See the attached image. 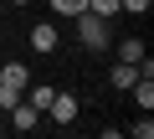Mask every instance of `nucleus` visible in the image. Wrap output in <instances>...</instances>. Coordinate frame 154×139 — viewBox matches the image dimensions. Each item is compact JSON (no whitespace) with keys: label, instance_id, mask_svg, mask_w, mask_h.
Returning <instances> with one entry per match:
<instances>
[{"label":"nucleus","instance_id":"1","mask_svg":"<svg viewBox=\"0 0 154 139\" xmlns=\"http://www.w3.org/2000/svg\"><path fill=\"white\" fill-rule=\"evenodd\" d=\"M72 31H77V41H82L88 52H103V46H113V21H108V16H93V11H82V16H72Z\"/></svg>","mask_w":154,"mask_h":139},{"label":"nucleus","instance_id":"2","mask_svg":"<svg viewBox=\"0 0 154 139\" xmlns=\"http://www.w3.org/2000/svg\"><path fill=\"white\" fill-rule=\"evenodd\" d=\"M57 46H62V31H57L51 21H36V26H31V52H41V57H51Z\"/></svg>","mask_w":154,"mask_h":139},{"label":"nucleus","instance_id":"3","mask_svg":"<svg viewBox=\"0 0 154 139\" xmlns=\"http://www.w3.org/2000/svg\"><path fill=\"white\" fill-rule=\"evenodd\" d=\"M77 93H51V103H46V113H51V124H72L77 118Z\"/></svg>","mask_w":154,"mask_h":139},{"label":"nucleus","instance_id":"4","mask_svg":"<svg viewBox=\"0 0 154 139\" xmlns=\"http://www.w3.org/2000/svg\"><path fill=\"white\" fill-rule=\"evenodd\" d=\"M108 83H113L118 93H128V88L139 83V67H134V62H113V67H108Z\"/></svg>","mask_w":154,"mask_h":139},{"label":"nucleus","instance_id":"5","mask_svg":"<svg viewBox=\"0 0 154 139\" xmlns=\"http://www.w3.org/2000/svg\"><path fill=\"white\" fill-rule=\"evenodd\" d=\"M11 124H16V129H21V134H26V129H36V124H41V108H31V103H26V98H21V103H16V108H11Z\"/></svg>","mask_w":154,"mask_h":139},{"label":"nucleus","instance_id":"6","mask_svg":"<svg viewBox=\"0 0 154 139\" xmlns=\"http://www.w3.org/2000/svg\"><path fill=\"white\" fill-rule=\"evenodd\" d=\"M113 41H118V62H134V67L144 62V41L139 36H113Z\"/></svg>","mask_w":154,"mask_h":139},{"label":"nucleus","instance_id":"7","mask_svg":"<svg viewBox=\"0 0 154 139\" xmlns=\"http://www.w3.org/2000/svg\"><path fill=\"white\" fill-rule=\"evenodd\" d=\"M128 93H134V103H139V108H144V113H149V108H154V83H149V77H139V83H134V88H128Z\"/></svg>","mask_w":154,"mask_h":139},{"label":"nucleus","instance_id":"8","mask_svg":"<svg viewBox=\"0 0 154 139\" xmlns=\"http://www.w3.org/2000/svg\"><path fill=\"white\" fill-rule=\"evenodd\" d=\"M46 5H51L62 21H72V16H82V11H88V0H46Z\"/></svg>","mask_w":154,"mask_h":139},{"label":"nucleus","instance_id":"9","mask_svg":"<svg viewBox=\"0 0 154 139\" xmlns=\"http://www.w3.org/2000/svg\"><path fill=\"white\" fill-rule=\"evenodd\" d=\"M0 77H5V83H21V88H26V83H31V67H26V62H5V67H0Z\"/></svg>","mask_w":154,"mask_h":139},{"label":"nucleus","instance_id":"10","mask_svg":"<svg viewBox=\"0 0 154 139\" xmlns=\"http://www.w3.org/2000/svg\"><path fill=\"white\" fill-rule=\"evenodd\" d=\"M21 93H26L21 83H5V77H0V108H5V113H11L16 103H21Z\"/></svg>","mask_w":154,"mask_h":139},{"label":"nucleus","instance_id":"11","mask_svg":"<svg viewBox=\"0 0 154 139\" xmlns=\"http://www.w3.org/2000/svg\"><path fill=\"white\" fill-rule=\"evenodd\" d=\"M128 134H134V139H154V118L139 108V124H128Z\"/></svg>","mask_w":154,"mask_h":139},{"label":"nucleus","instance_id":"12","mask_svg":"<svg viewBox=\"0 0 154 139\" xmlns=\"http://www.w3.org/2000/svg\"><path fill=\"white\" fill-rule=\"evenodd\" d=\"M118 11H128V16H149V0H118Z\"/></svg>","mask_w":154,"mask_h":139},{"label":"nucleus","instance_id":"13","mask_svg":"<svg viewBox=\"0 0 154 139\" xmlns=\"http://www.w3.org/2000/svg\"><path fill=\"white\" fill-rule=\"evenodd\" d=\"M5 5H31V0H5Z\"/></svg>","mask_w":154,"mask_h":139},{"label":"nucleus","instance_id":"14","mask_svg":"<svg viewBox=\"0 0 154 139\" xmlns=\"http://www.w3.org/2000/svg\"><path fill=\"white\" fill-rule=\"evenodd\" d=\"M0 16H5V0H0Z\"/></svg>","mask_w":154,"mask_h":139}]
</instances>
